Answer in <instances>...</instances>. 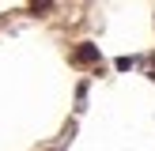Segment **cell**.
<instances>
[{
  "mask_svg": "<svg viewBox=\"0 0 155 151\" xmlns=\"http://www.w3.org/2000/svg\"><path fill=\"white\" fill-rule=\"evenodd\" d=\"M72 64H102V53H98V45L80 42V45H76V53H72Z\"/></svg>",
  "mask_w": 155,
  "mask_h": 151,
  "instance_id": "1",
  "label": "cell"
},
{
  "mask_svg": "<svg viewBox=\"0 0 155 151\" xmlns=\"http://www.w3.org/2000/svg\"><path fill=\"white\" fill-rule=\"evenodd\" d=\"M133 64H136L133 57H117V60H114V68H117V72H129V68H133Z\"/></svg>",
  "mask_w": 155,
  "mask_h": 151,
  "instance_id": "2",
  "label": "cell"
}]
</instances>
